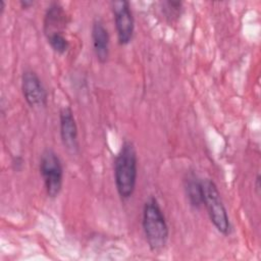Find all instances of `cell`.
<instances>
[{
  "instance_id": "8fae6325",
  "label": "cell",
  "mask_w": 261,
  "mask_h": 261,
  "mask_svg": "<svg viewBox=\"0 0 261 261\" xmlns=\"http://www.w3.org/2000/svg\"><path fill=\"white\" fill-rule=\"evenodd\" d=\"M50 47L58 54H64L69 49V42L62 32H55L46 35Z\"/></svg>"
},
{
  "instance_id": "6da1fadb",
  "label": "cell",
  "mask_w": 261,
  "mask_h": 261,
  "mask_svg": "<svg viewBox=\"0 0 261 261\" xmlns=\"http://www.w3.org/2000/svg\"><path fill=\"white\" fill-rule=\"evenodd\" d=\"M113 171L118 196L122 200L129 199L135 192L138 178V157L132 142L122 143L114 159Z\"/></svg>"
},
{
  "instance_id": "7a4b0ae2",
  "label": "cell",
  "mask_w": 261,
  "mask_h": 261,
  "mask_svg": "<svg viewBox=\"0 0 261 261\" xmlns=\"http://www.w3.org/2000/svg\"><path fill=\"white\" fill-rule=\"evenodd\" d=\"M142 225L147 244L151 251H161L169 237L165 215L155 197H150L144 204Z\"/></svg>"
},
{
  "instance_id": "8992f818",
  "label": "cell",
  "mask_w": 261,
  "mask_h": 261,
  "mask_svg": "<svg viewBox=\"0 0 261 261\" xmlns=\"http://www.w3.org/2000/svg\"><path fill=\"white\" fill-rule=\"evenodd\" d=\"M21 92L22 96L32 108L44 107L47 105V91L39 77L32 69H25L21 74Z\"/></svg>"
},
{
  "instance_id": "ba28073f",
  "label": "cell",
  "mask_w": 261,
  "mask_h": 261,
  "mask_svg": "<svg viewBox=\"0 0 261 261\" xmlns=\"http://www.w3.org/2000/svg\"><path fill=\"white\" fill-rule=\"evenodd\" d=\"M91 38L93 44V50L97 60L104 64L109 57L110 37L108 30L100 19H95L92 23Z\"/></svg>"
},
{
  "instance_id": "9c48e42d",
  "label": "cell",
  "mask_w": 261,
  "mask_h": 261,
  "mask_svg": "<svg viewBox=\"0 0 261 261\" xmlns=\"http://www.w3.org/2000/svg\"><path fill=\"white\" fill-rule=\"evenodd\" d=\"M67 15L59 3H51L44 16L45 36L55 32H62L67 23Z\"/></svg>"
},
{
  "instance_id": "277c9868",
  "label": "cell",
  "mask_w": 261,
  "mask_h": 261,
  "mask_svg": "<svg viewBox=\"0 0 261 261\" xmlns=\"http://www.w3.org/2000/svg\"><path fill=\"white\" fill-rule=\"evenodd\" d=\"M39 169L47 196L56 198L63 184V167L59 156L52 149H45L40 156Z\"/></svg>"
},
{
  "instance_id": "5b68a950",
  "label": "cell",
  "mask_w": 261,
  "mask_h": 261,
  "mask_svg": "<svg viewBox=\"0 0 261 261\" xmlns=\"http://www.w3.org/2000/svg\"><path fill=\"white\" fill-rule=\"evenodd\" d=\"M111 9L118 43L122 46L127 45L132 41L135 32V18L130 4L125 0L112 1Z\"/></svg>"
},
{
  "instance_id": "52a82bcc",
  "label": "cell",
  "mask_w": 261,
  "mask_h": 261,
  "mask_svg": "<svg viewBox=\"0 0 261 261\" xmlns=\"http://www.w3.org/2000/svg\"><path fill=\"white\" fill-rule=\"evenodd\" d=\"M59 133L64 148L69 153L75 154L79 151L77 125L69 106H64L59 110Z\"/></svg>"
},
{
  "instance_id": "4fadbf2b",
  "label": "cell",
  "mask_w": 261,
  "mask_h": 261,
  "mask_svg": "<svg viewBox=\"0 0 261 261\" xmlns=\"http://www.w3.org/2000/svg\"><path fill=\"white\" fill-rule=\"evenodd\" d=\"M20 3V6L22 7V8H29V7H31L33 4H34V2L33 1H28V0H22V1H20L19 2Z\"/></svg>"
},
{
  "instance_id": "30bf717a",
  "label": "cell",
  "mask_w": 261,
  "mask_h": 261,
  "mask_svg": "<svg viewBox=\"0 0 261 261\" xmlns=\"http://www.w3.org/2000/svg\"><path fill=\"white\" fill-rule=\"evenodd\" d=\"M184 187L190 205L193 208L199 209L203 205L202 179H200L195 172L189 171L184 178Z\"/></svg>"
},
{
  "instance_id": "3957f363",
  "label": "cell",
  "mask_w": 261,
  "mask_h": 261,
  "mask_svg": "<svg viewBox=\"0 0 261 261\" xmlns=\"http://www.w3.org/2000/svg\"><path fill=\"white\" fill-rule=\"evenodd\" d=\"M202 185L203 205L206 207L211 222L220 233L224 236L229 234L231 230L229 217L215 182L209 178H206L202 180Z\"/></svg>"
},
{
  "instance_id": "7c38bea8",
  "label": "cell",
  "mask_w": 261,
  "mask_h": 261,
  "mask_svg": "<svg viewBox=\"0 0 261 261\" xmlns=\"http://www.w3.org/2000/svg\"><path fill=\"white\" fill-rule=\"evenodd\" d=\"M182 10V3L180 1H165L162 3V12L165 18L171 22L180 17Z\"/></svg>"
}]
</instances>
